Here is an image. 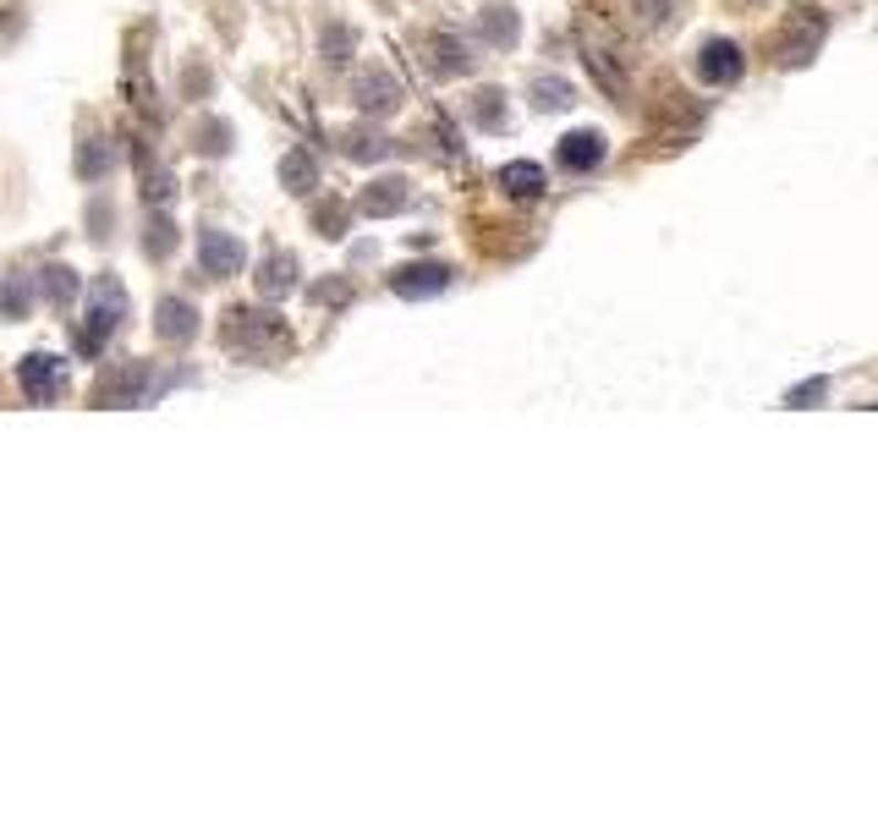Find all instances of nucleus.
I'll use <instances>...</instances> for the list:
<instances>
[{"label": "nucleus", "instance_id": "obj_14", "mask_svg": "<svg viewBox=\"0 0 878 823\" xmlns=\"http://www.w3.org/2000/svg\"><path fill=\"white\" fill-rule=\"evenodd\" d=\"M478 33H483L494 50H511V44H516V33H522V17H516L511 6H483V17H478Z\"/></svg>", "mask_w": 878, "mask_h": 823}, {"label": "nucleus", "instance_id": "obj_21", "mask_svg": "<svg viewBox=\"0 0 878 823\" xmlns=\"http://www.w3.org/2000/svg\"><path fill=\"white\" fill-rule=\"evenodd\" d=\"M33 308V286L17 275V281H0V314H11V319H22Z\"/></svg>", "mask_w": 878, "mask_h": 823}, {"label": "nucleus", "instance_id": "obj_6", "mask_svg": "<svg viewBox=\"0 0 878 823\" xmlns=\"http://www.w3.org/2000/svg\"><path fill=\"white\" fill-rule=\"evenodd\" d=\"M352 94H357V110H368V116H390V110L401 105V83H396L390 72H379V66H368Z\"/></svg>", "mask_w": 878, "mask_h": 823}, {"label": "nucleus", "instance_id": "obj_23", "mask_svg": "<svg viewBox=\"0 0 878 823\" xmlns=\"http://www.w3.org/2000/svg\"><path fill=\"white\" fill-rule=\"evenodd\" d=\"M390 149H396V144H390V138H374V133H368V138L357 133V138L346 144V155H352V160H385Z\"/></svg>", "mask_w": 878, "mask_h": 823}, {"label": "nucleus", "instance_id": "obj_5", "mask_svg": "<svg viewBox=\"0 0 878 823\" xmlns=\"http://www.w3.org/2000/svg\"><path fill=\"white\" fill-rule=\"evenodd\" d=\"M609 155V144H604V133H593V127H577V133H566L561 138V149H555V165L561 170H572V176H587V170H598Z\"/></svg>", "mask_w": 878, "mask_h": 823}, {"label": "nucleus", "instance_id": "obj_2", "mask_svg": "<svg viewBox=\"0 0 878 823\" xmlns=\"http://www.w3.org/2000/svg\"><path fill=\"white\" fill-rule=\"evenodd\" d=\"M17 384H22V395H28V401H39V407L61 401V395H66V357L28 351V357L17 362Z\"/></svg>", "mask_w": 878, "mask_h": 823}, {"label": "nucleus", "instance_id": "obj_11", "mask_svg": "<svg viewBox=\"0 0 878 823\" xmlns=\"http://www.w3.org/2000/svg\"><path fill=\"white\" fill-rule=\"evenodd\" d=\"M818 39H824V17H796L791 33L780 39V61H785V66L813 61V55H818Z\"/></svg>", "mask_w": 878, "mask_h": 823}, {"label": "nucleus", "instance_id": "obj_8", "mask_svg": "<svg viewBox=\"0 0 878 823\" xmlns=\"http://www.w3.org/2000/svg\"><path fill=\"white\" fill-rule=\"evenodd\" d=\"M450 286V270L445 264H407V270H396L390 275V292L396 297H407V303H418V297H439Z\"/></svg>", "mask_w": 878, "mask_h": 823}, {"label": "nucleus", "instance_id": "obj_7", "mask_svg": "<svg viewBox=\"0 0 878 823\" xmlns=\"http://www.w3.org/2000/svg\"><path fill=\"white\" fill-rule=\"evenodd\" d=\"M412 203V187L401 181V176H379L374 187H363V198H357V209L368 214V220H390V214H401Z\"/></svg>", "mask_w": 878, "mask_h": 823}, {"label": "nucleus", "instance_id": "obj_3", "mask_svg": "<svg viewBox=\"0 0 878 823\" xmlns=\"http://www.w3.org/2000/svg\"><path fill=\"white\" fill-rule=\"evenodd\" d=\"M242 264H248L242 236H231V231H220V225H203V231H198V270H203L209 281H231V275H242Z\"/></svg>", "mask_w": 878, "mask_h": 823}, {"label": "nucleus", "instance_id": "obj_1", "mask_svg": "<svg viewBox=\"0 0 878 823\" xmlns=\"http://www.w3.org/2000/svg\"><path fill=\"white\" fill-rule=\"evenodd\" d=\"M133 319V297H127V286H122V275H100L94 281V292H88V329L77 335V351H105L111 346V335Z\"/></svg>", "mask_w": 878, "mask_h": 823}, {"label": "nucleus", "instance_id": "obj_18", "mask_svg": "<svg viewBox=\"0 0 878 823\" xmlns=\"http://www.w3.org/2000/svg\"><path fill=\"white\" fill-rule=\"evenodd\" d=\"M39 292H44V303H55V308H72V297H77V275H72L66 264H50V270L39 275Z\"/></svg>", "mask_w": 878, "mask_h": 823}, {"label": "nucleus", "instance_id": "obj_26", "mask_svg": "<svg viewBox=\"0 0 878 823\" xmlns=\"http://www.w3.org/2000/svg\"><path fill=\"white\" fill-rule=\"evenodd\" d=\"M824 390H829L824 379H807V384H796V390L785 395V407H802V401H824Z\"/></svg>", "mask_w": 878, "mask_h": 823}, {"label": "nucleus", "instance_id": "obj_17", "mask_svg": "<svg viewBox=\"0 0 878 823\" xmlns=\"http://www.w3.org/2000/svg\"><path fill=\"white\" fill-rule=\"evenodd\" d=\"M281 181H286L292 192H313V187H318V160H313L307 149H292V155L281 160Z\"/></svg>", "mask_w": 878, "mask_h": 823}, {"label": "nucleus", "instance_id": "obj_10", "mask_svg": "<svg viewBox=\"0 0 878 823\" xmlns=\"http://www.w3.org/2000/svg\"><path fill=\"white\" fill-rule=\"evenodd\" d=\"M253 281H259V297H270V303L292 297V292H296V258H292V253H264Z\"/></svg>", "mask_w": 878, "mask_h": 823}, {"label": "nucleus", "instance_id": "obj_16", "mask_svg": "<svg viewBox=\"0 0 878 823\" xmlns=\"http://www.w3.org/2000/svg\"><path fill=\"white\" fill-rule=\"evenodd\" d=\"M472 122H478L483 133H505V122H511V116H505V94H500V88H478V94H472Z\"/></svg>", "mask_w": 878, "mask_h": 823}, {"label": "nucleus", "instance_id": "obj_15", "mask_svg": "<svg viewBox=\"0 0 878 823\" xmlns=\"http://www.w3.org/2000/svg\"><path fill=\"white\" fill-rule=\"evenodd\" d=\"M500 187H505L511 198H539V192H544V170L533 160H511L500 170Z\"/></svg>", "mask_w": 878, "mask_h": 823}, {"label": "nucleus", "instance_id": "obj_13", "mask_svg": "<svg viewBox=\"0 0 878 823\" xmlns=\"http://www.w3.org/2000/svg\"><path fill=\"white\" fill-rule=\"evenodd\" d=\"M429 66H435V77H461L467 66H472V50H467V39H456V33H435L429 39Z\"/></svg>", "mask_w": 878, "mask_h": 823}, {"label": "nucleus", "instance_id": "obj_24", "mask_svg": "<svg viewBox=\"0 0 878 823\" xmlns=\"http://www.w3.org/2000/svg\"><path fill=\"white\" fill-rule=\"evenodd\" d=\"M324 50H330V61H346V55H352V33H346V28H330V33H324Z\"/></svg>", "mask_w": 878, "mask_h": 823}, {"label": "nucleus", "instance_id": "obj_4", "mask_svg": "<svg viewBox=\"0 0 878 823\" xmlns=\"http://www.w3.org/2000/svg\"><path fill=\"white\" fill-rule=\"evenodd\" d=\"M741 72H746V55H741L735 39H709L698 50V77L709 88H731V83H741Z\"/></svg>", "mask_w": 878, "mask_h": 823}, {"label": "nucleus", "instance_id": "obj_25", "mask_svg": "<svg viewBox=\"0 0 878 823\" xmlns=\"http://www.w3.org/2000/svg\"><path fill=\"white\" fill-rule=\"evenodd\" d=\"M226 138H231V127H226V122H209L198 149H203V155H220V149H226Z\"/></svg>", "mask_w": 878, "mask_h": 823}, {"label": "nucleus", "instance_id": "obj_12", "mask_svg": "<svg viewBox=\"0 0 878 823\" xmlns=\"http://www.w3.org/2000/svg\"><path fill=\"white\" fill-rule=\"evenodd\" d=\"M144 379H148L144 362H127L122 373H111V379L94 390V401H105V407H133V401L144 395Z\"/></svg>", "mask_w": 878, "mask_h": 823}, {"label": "nucleus", "instance_id": "obj_22", "mask_svg": "<svg viewBox=\"0 0 878 823\" xmlns=\"http://www.w3.org/2000/svg\"><path fill=\"white\" fill-rule=\"evenodd\" d=\"M77 170H83V176H88V181H94V176H111V170H116V149H111V144H105V138H100V149H94V144H88V149H83V155H77Z\"/></svg>", "mask_w": 878, "mask_h": 823}, {"label": "nucleus", "instance_id": "obj_20", "mask_svg": "<svg viewBox=\"0 0 878 823\" xmlns=\"http://www.w3.org/2000/svg\"><path fill=\"white\" fill-rule=\"evenodd\" d=\"M533 105L539 110H566L572 105V83L566 77H539L533 83Z\"/></svg>", "mask_w": 878, "mask_h": 823}, {"label": "nucleus", "instance_id": "obj_19", "mask_svg": "<svg viewBox=\"0 0 878 823\" xmlns=\"http://www.w3.org/2000/svg\"><path fill=\"white\" fill-rule=\"evenodd\" d=\"M170 247H176V220L159 209V214L148 220V231H144V253H148V258H170Z\"/></svg>", "mask_w": 878, "mask_h": 823}, {"label": "nucleus", "instance_id": "obj_9", "mask_svg": "<svg viewBox=\"0 0 878 823\" xmlns=\"http://www.w3.org/2000/svg\"><path fill=\"white\" fill-rule=\"evenodd\" d=\"M154 335L159 340H192L198 335V308L187 297H159L154 308Z\"/></svg>", "mask_w": 878, "mask_h": 823}]
</instances>
